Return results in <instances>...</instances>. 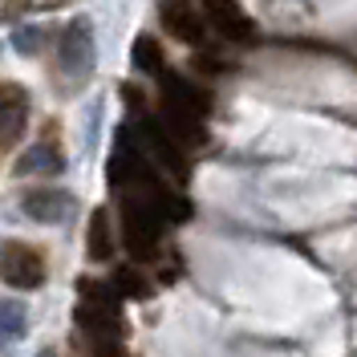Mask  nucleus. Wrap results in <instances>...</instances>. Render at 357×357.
I'll list each match as a JSON object with an SVG mask.
<instances>
[{
  "instance_id": "nucleus-1",
  "label": "nucleus",
  "mask_w": 357,
  "mask_h": 357,
  "mask_svg": "<svg viewBox=\"0 0 357 357\" xmlns=\"http://www.w3.org/2000/svg\"><path fill=\"white\" fill-rule=\"evenodd\" d=\"M158 227H162V211L142 195H122V236L134 260H151L158 252Z\"/></svg>"
},
{
  "instance_id": "nucleus-2",
  "label": "nucleus",
  "mask_w": 357,
  "mask_h": 357,
  "mask_svg": "<svg viewBox=\"0 0 357 357\" xmlns=\"http://www.w3.org/2000/svg\"><path fill=\"white\" fill-rule=\"evenodd\" d=\"M0 276L13 289H37L45 280V260L37 248L21 244V240H4L0 244Z\"/></svg>"
},
{
  "instance_id": "nucleus-3",
  "label": "nucleus",
  "mask_w": 357,
  "mask_h": 357,
  "mask_svg": "<svg viewBox=\"0 0 357 357\" xmlns=\"http://www.w3.org/2000/svg\"><path fill=\"white\" fill-rule=\"evenodd\" d=\"M203 13H207L211 29H215L220 37H227V41H236V45L256 41V24H252V17L240 8V0H203Z\"/></svg>"
},
{
  "instance_id": "nucleus-4",
  "label": "nucleus",
  "mask_w": 357,
  "mask_h": 357,
  "mask_svg": "<svg viewBox=\"0 0 357 357\" xmlns=\"http://www.w3.org/2000/svg\"><path fill=\"white\" fill-rule=\"evenodd\" d=\"M29 122V93L13 82H0V151H8L24 134Z\"/></svg>"
},
{
  "instance_id": "nucleus-5",
  "label": "nucleus",
  "mask_w": 357,
  "mask_h": 357,
  "mask_svg": "<svg viewBox=\"0 0 357 357\" xmlns=\"http://www.w3.org/2000/svg\"><path fill=\"white\" fill-rule=\"evenodd\" d=\"M138 134L146 138V151L171 171L175 178L187 175V158H183V151H178V138L171 130H167V122H155V118H142L138 122Z\"/></svg>"
},
{
  "instance_id": "nucleus-6",
  "label": "nucleus",
  "mask_w": 357,
  "mask_h": 357,
  "mask_svg": "<svg viewBox=\"0 0 357 357\" xmlns=\"http://www.w3.org/2000/svg\"><path fill=\"white\" fill-rule=\"evenodd\" d=\"M158 21H162V29H167L171 37H178V41L203 45V17L187 4V0H162V4H158Z\"/></svg>"
},
{
  "instance_id": "nucleus-7",
  "label": "nucleus",
  "mask_w": 357,
  "mask_h": 357,
  "mask_svg": "<svg viewBox=\"0 0 357 357\" xmlns=\"http://www.w3.org/2000/svg\"><path fill=\"white\" fill-rule=\"evenodd\" d=\"M89 61H93V41H89V24L86 21H73L61 37V66L69 73H86Z\"/></svg>"
},
{
  "instance_id": "nucleus-8",
  "label": "nucleus",
  "mask_w": 357,
  "mask_h": 357,
  "mask_svg": "<svg viewBox=\"0 0 357 357\" xmlns=\"http://www.w3.org/2000/svg\"><path fill=\"white\" fill-rule=\"evenodd\" d=\"M69 195H61V191H29L24 195V211L33 215V220H45V223H57L69 215Z\"/></svg>"
},
{
  "instance_id": "nucleus-9",
  "label": "nucleus",
  "mask_w": 357,
  "mask_h": 357,
  "mask_svg": "<svg viewBox=\"0 0 357 357\" xmlns=\"http://www.w3.org/2000/svg\"><path fill=\"white\" fill-rule=\"evenodd\" d=\"M86 252H89V260H110V256H114V240H110V211H106V207H98V211L89 215Z\"/></svg>"
},
{
  "instance_id": "nucleus-10",
  "label": "nucleus",
  "mask_w": 357,
  "mask_h": 357,
  "mask_svg": "<svg viewBox=\"0 0 357 357\" xmlns=\"http://www.w3.org/2000/svg\"><path fill=\"white\" fill-rule=\"evenodd\" d=\"M37 167H45V171H53V175H57V171H61V151H57L53 142H41L37 151H29V155L17 162V171H21V175L37 171Z\"/></svg>"
},
{
  "instance_id": "nucleus-11",
  "label": "nucleus",
  "mask_w": 357,
  "mask_h": 357,
  "mask_svg": "<svg viewBox=\"0 0 357 357\" xmlns=\"http://www.w3.org/2000/svg\"><path fill=\"white\" fill-rule=\"evenodd\" d=\"M134 66L142 69V73H162L167 69V61H162V49H158V41L155 37H138L134 41Z\"/></svg>"
},
{
  "instance_id": "nucleus-12",
  "label": "nucleus",
  "mask_w": 357,
  "mask_h": 357,
  "mask_svg": "<svg viewBox=\"0 0 357 357\" xmlns=\"http://www.w3.org/2000/svg\"><path fill=\"white\" fill-rule=\"evenodd\" d=\"M61 4H69V0H4V21H17V17H24V13H37V8H61Z\"/></svg>"
},
{
  "instance_id": "nucleus-13",
  "label": "nucleus",
  "mask_w": 357,
  "mask_h": 357,
  "mask_svg": "<svg viewBox=\"0 0 357 357\" xmlns=\"http://www.w3.org/2000/svg\"><path fill=\"white\" fill-rule=\"evenodd\" d=\"M114 289L122 292V296H146V292H151L146 289V280H142L134 268H122V272L114 276Z\"/></svg>"
},
{
  "instance_id": "nucleus-14",
  "label": "nucleus",
  "mask_w": 357,
  "mask_h": 357,
  "mask_svg": "<svg viewBox=\"0 0 357 357\" xmlns=\"http://www.w3.org/2000/svg\"><path fill=\"white\" fill-rule=\"evenodd\" d=\"M17 329H24V312H21V305L4 301L0 305V333L8 337V333H17Z\"/></svg>"
},
{
  "instance_id": "nucleus-15",
  "label": "nucleus",
  "mask_w": 357,
  "mask_h": 357,
  "mask_svg": "<svg viewBox=\"0 0 357 357\" xmlns=\"http://www.w3.org/2000/svg\"><path fill=\"white\" fill-rule=\"evenodd\" d=\"M93 357H126L114 337H93Z\"/></svg>"
},
{
  "instance_id": "nucleus-16",
  "label": "nucleus",
  "mask_w": 357,
  "mask_h": 357,
  "mask_svg": "<svg viewBox=\"0 0 357 357\" xmlns=\"http://www.w3.org/2000/svg\"><path fill=\"white\" fill-rule=\"evenodd\" d=\"M41 357H53V354H41Z\"/></svg>"
}]
</instances>
